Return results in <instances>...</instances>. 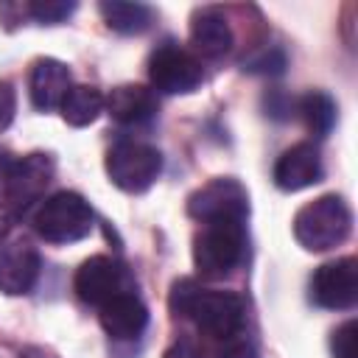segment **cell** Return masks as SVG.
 Returning a JSON list of instances; mask_svg holds the SVG:
<instances>
[{
    "mask_svg": "<svg viewBox=\"0 0 358 358\" xmlns=\"http://www.w3.org/2000/svg\"><path fill=\"white\" fill-rule=\"evenodd\" d=\"M11 157L0 151V196H3V185H6V176H8V168H11Z\"/></svg>",
    "mask_w": 358,
    "mask_h": 358,
    "instance_id": "83f0119b",
    "label": "cell"
},
{
    "mask_svg": "<svg viewBox=\"0 0 358 358\" xmlns=\"http://www.w3.org/2000/svg\"><path fill=\"white\" fill-rule=\"evenodd\" d=\"M11 224H14V213H11L6 204H0V243H3L6 235L11 232Z\"/></svg>",
    "mask_w": 358,
    "mask_h": 358,
    "instance_id": "4316f807",
    "label": "cell"
},
{
    "mask_svg": "<svg viewBox=\"0 0 358 358\" xmlns=\"http://www.w3.org/2000/svg\"><path fill=\"white\" fill-rule=\"evenodd\" d=\"M282 67H285V53L277 48L260 50L257 56L243 62V70H249V73H282Z\"/></svg>",
    "mask_w": 358,
    "mask_h": 358,
    "instance_id": "7402d4cb",
    "label": "cell"
},
{
    "mask_svg": "<svg viewBox=\"0 0 358 358\" xmlns=\"http://www.w3.org/2000/svg\"><path fill=\"white\" fill-rule=\"evenodd\" d=\"M310 302L327 310H347L358 299V260L338 257L319 266L310 277Z\"/></svg>",
    "mask_w": 358,
    "mask_h": 358,
    "instance_id": "9c48e42d",
    "label": "cell"
},
{
    "mask_svg": "<svg viewBox=\"0 0 358 358\" xmlns=\"http://www.w3.org/2000/svg\"><path fill=\"white\" fill-rule=\"evenodd\" d=\"M73 285H76V294L81 302L101 308L120 294H131L134 277L120 260H115L109 255H95L78 266Z\"/></svg>",
    "mask_w": 358,
    "mask_h": 358,
    "instance_id": "52a82bcc",
    "label": "cell"
},
{
    "mask_svg": "<svg viewBox=\"0 0 358 358\" xmlns=\"http://www.w3.org/2000/svg\"><path fill=\"white\" fill-rule=\"evenodd\" d=\"M162 171V157L148 143L123 140L109 148L106 154V173L112 185H117L126 193H143L148 190Z\"/></svg>",
    "mask_w": 358,
    "mask_h": 358,
    "instance_id": "5b68a950",
    "label": "cell"
},
{
    "mask_svg": "<svg viewBox=\"0 0 358 358\" xmlns=\"http://www.w3.org/2000/svg\"><path fill=\"white\" fill-rule=\"evenodd\" d=\"M148 78L165 95H187L201 87L204 73L199 59L176 42H162L148 59Z\"/></svg>",
    "mask_w": 358,
    "mask_h": 358,
    "instance_id": "8992f818",
    "label": "cell"
},
{
    "mask_svg": "<svg viewBox=\"0 0 358 358\" xmlns=\"http://www.w3.org/2000/svg\"><path fill=\"white\" fill-rule=\"evenodd\" d=\"M350 229H352V213L347 201L336 193L308 201L294 215V238L308 252H327L344 243Z\"/></svg>",
    "mask_w": 358,
    "mask_h": 358,
    "instance_id": "3957f363",
    "label": "cell"
},
{
    "mask_svg": "<svg viewBox=\"0 0 358 358\" xmlns=\"http://www.w3.org/2000/svg\"><path fill=\"white\" fill-rule=\"evenodd\" d=\"M98 11H101L103 22L112 31H117V34H143L154 22V11L145 3H120V0H112V3H101Z\"/></svg>",
    "mask_w": 358,
    "mask_h": 358,
    "instance_id": "ac0fdd59",
    "label": "cell"
},
{
    "mask_svg": "<svg viewBox=\"0 0 358 358\" xmlns=\"http://www.w3.org/2000/svg\"><path fill=\"white\" fill-rule=\"evenodd\" d=\"M296 112L313 137H327L330 129L336 126V101L327 92L313 90V92L302 95L296 101Z\"/></svg>",
    "mask_w": 358,
    "mask_h": 358,
    "instance_id": "d6986e66",
    "label": "cell"
},
{
    "mask_svg": "<svg viewBox=\"0 0 358 358\" xmlns=\"http://www.w3.org/2000/svg\"><path fill=\"white\" fill-rule=\"evenodd\" d=\"M330 350H333V358H358V322L355 319L333 330Z\"/></svg>",
    "mask_w": 358,
    "mask_h": 358,
    "instance_id": "44dd1931",
    "label": "cell"
},
{
    "mask_svg": "<svg viewBox=\"0 0 358 358\" xmlns=\"http://www.w3.org/2000/svg\"><path fill=\"white\" fill-rule=\"evenodd\" d=\"M17 358H53V355H48L45 350H25V352H20Z\"/></svg>",
    "mask_w": 358,
    "mask_h": 358,
    "instance_id": "f1b7e54d",
    "label": "cell"
},
{
    "mask_svg": "<svg viewBox=\"0 0 358 358\" xmlns=\"http://www.w3.org/2000/svg\"><path fill=\"white\" fill-rule=\"evenodd\" d=\"M190 45L204 59H218L232 48V28L221 8H196L190 17Z\"/></svg>",
    "mask_w": 358,
    "mask_h": 358,
    "instance_id": "5bb4252c",
    "label": "cell"
},
{
    "mask_svg": "<svg viewBox=\"0 0 358 358\" xmlns=\"http://www.w3.org/2000/svg\"><path fill=\"white\" fill-rule=\"evenodd\" d=\"M171 310L190 319L199 330L213 338H232L241 333L246 308L243 299L232 291H210L193 280H179L171 288Z\"/></svg>",
    "mask_w": 358,
    "mask_h": 358,
    "instance_id": "6da1fadb",
    "label": "cell"
},
{
    "mask_svg": "<svg viewBox=\"0 0 358 358\" xmlns=\"http://www.w3.org/2000/svg\"><path fill=\"white\" fill-rule=\"evenodd\" d=\"M322 179V157L313 143H296L274 162V185L285 193L305 190Z\"/></svg>",
    "mask_w": 358,
    "mask_h": 358,
    "instance_id": "8fae6325",
    "label": "cell"
},
{
    "mask_svg": "<svg viewBox=\"0 0 358 358\" xmlns=\"http://www.w3.org/2000/svg\"><path fill=\"white\" fill-rule=\"evenodd\" d=\"M73 11H76L73 0H34V3L22 6V14H28L31 20L42 22V25H59Z\"/></svg>",
    "mask_w": 358,
    "mask_h": 358,
    "instance_id": "ffe728a7",
    "label": "cell"
},
{
    "mask_svg": "<svg viewBox=\"0 0 358 358\" xmlns=\"http://www.w3.org/2000/svg\"><path fill=\"white\" fill-rule=\"evenodd\" d=\"M162 358H201V350H199L190 338H179V341H173V344L165 350Z\"/></svg>",
    "mask_w": 358,
    "mask_h": 358,
    "instance_id": "d4e9b609",
    "label": "cell"
},
{
    "mask_svg": "<svg viewBox=\"0 0 358 358\" xmlns=\"http://www.w3.org/2000/svg\"><path fill=\"white\" fill-rule=\"evenodd\" d=\"M98 319H101V327L106 330V336H112L117 341H131V338L143 336V330L148 324V308L131 291V294H120V296L109 299L106 305H101Z\"/></svg>",
    "mask_w": 358,
    "mask_h": 358,
    "instance_id": "4fadbf2b",
    "label": "cell"
},
{
    "mask_svg": "<svg viewBox=\"0 0 358 358\" xmlns=\"http://www.w3.org/2000/svg\"><path fill=\"white\" fill-rule=\"evenodd\" d=\"M59 109L70 126L81 129V126H90L98 120V115L103 112V95H101V90H95L90 84H73Z\"/></svg>",
    "mask_w": 358,
    "mask_h": 358,
    "instance_id": "e0dca14e",
    "label": "cell"
},
{
    "mask_svg": "<svg viewBox=\"0 0 358 358\" xmlns=\"http://www.w3.org/2000/svg\"><path fill=\"white\" fill-rule=\"evenodd\" d=\"M17 112V92L8 81H0V131L8 129V123L14 120Z\"/></svg>",
    "mask_w": 358,
    "mask_h": 358,
    "instance_id": "603a6c76",
    "label": "cell"
},
{
    "mask_svg": "<svg viewBox=\"0 0 358 358\" xmlns=\"http://www.w3.org/2000/svg\"><path fill=\"white\" fill-rule=\"evenodd\" d=\"M39 277V252L28 241L0 246V291L8 296L28 294Z\"/></svg>",
    "mask_w": 358,
    "mask_h": 358,
    "instance_id": "7c38bea8",
    "label": "cell"
},
{
    "mask_svg": "<svg viewBox=\"0 0 358 358\" xmlns=\"http://www.w3.org/2000/svg\"><path fill=\"white\" fill-rule=\"evenodd\" d=\"M266 109H268L271 117H288L291 109H296V103H294L288 95H282L280 90H274V92L266 98Z\"/></svg>",
    "mask_w": 358,
    "mask_h": 358,
    "instance_id": "cb8c5ba5",
    "label": "cell"
},
{
    "mask_svg": "<svg viewBox=\"0 0 358 358\" xmlns=\"http://www.w3.org/2000/svg\"><path fill=\"white\" fill-rule=\"evenodd\" d=\"M246 255V218L204 221L193 241V263L201 277L221 280L232 274Z\"/></svg>",
    "mask_w": 358,
    "mask_h": 358,
    "instance_id": "7a4b0ae2",
    "label": "cell"
},
{
    "mask_svg": "<svg viewBox=\"0 0 358 358\" xmlns=\"http://www.w3.org/2000/svg\"><path fill=\"white\" fill-rule=\"evenodd\" d=\"M187 213L199 224L215 221V218H246L249 196L238 179H229V176L213 179L187 199Z\"/></svg>",
    "mask_w": 358,
    "mask_h": 358,
    "instance_id": "30bf717a",
    "label": "cell"
},
{
    "mask_svg": "<svg viewBox=\"0 0 358 358\" xmlns=\"http://www.w3.org/2000/svg\"><path fill=\"white\" fill-rule=\"evenodd\" d=\"M221 358H260V355H257V350H255L252 344L238 341V344H229V347L221 352Z\"/></svg>",
    "mask_w": 358,
    "mask_h": 358,
    "instance_id": "484cf974",
    "label": "cell"
},
{
    "mask_svg": "<svg viewBox=\"0 0 358 358\" xmlns=\"http://www.w3.org/2000/svg\"><path fill=\"white\" fill-rule=\"evenodd\" d=\"M103 106L109 109L112 120L123 126H140L157 115V95L140 84H120L109 92V98H103Z\"/></svg>",
    "mask_w": 358,
    "mask_h": 358,
    "instance_id": "2e32d148",
    "label": "cell"
},
{
    "mask_svg": "<svg viewBox=\"0 0 358 358\" xmlns=\"http://www.w3.org/2000/svg\"><path fill=\"white\" fill-rule=\"evenodd\" d=\"M34 229L48 243H76L92 232V210L84 196L59 190L36 207Z\"/></svg>",
    "mask_w": 358,
    "mask_h": 358,
    "instance_id": "277c9868",
    "label": "cell"
},
{
    "mask_svg": "<svg viewBox=\"0 0 358 358\" xmlns=\"http://www.w3.org/2000/svg\"><path fill=\"white\" fill-rule=\"evenodd\" d=\"M50 179H53V159L48 154H28L22 159H14L3 185L0 204H6L11 213H22L42 199Z\"/></svg>",
    "mask_w": 358,
    "mask_h": 358,
    "instance_id": "ba28073f",
    "label": "cell"
},
{
    "mask_svg": "<svg viewBox=\"0 0 358 358\" xmlns=\"http://www.w3.org/2000/svg\"><path fill=\"white\" fill-rule=\"evenodd\" d=\"M73 87L70 70L59 59H36L31 67V101L39 112L62 106L67 90Z\"/></svg>",
    "mask_w": 358,
    "mask_h": 358,
    "instance_id": "9a60e30c",
    "label": "cell"
}]
</instances>
